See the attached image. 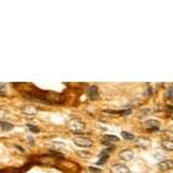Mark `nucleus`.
<instances>
[{
  "mask_svg": "<svg viewBox=\"0 0 173 173\" xmlns=\"http://www.w3.org/2000/svg\"><path fill=\"white\" fill-rule=\"evenodd\" d=\"M73 142H74L75 145L80 147V148H90V147H93V144H94L93 140H90L89 137H83V136L74 137Z\"/></svg>",
  "mask_w": 173,
  "mask_h": 173,
  "instance_id": "nucleus-2",
  "label": "nucleus"
},
{
  "mask_svg": "<svg viewBox=\"0 0 173 173\" xmlns=\"http://www.w3.org/2000/svg\"><path fill=\"white\" fill-rule=\"evenodd\" d=\"M7 93V85L5 83H0V95H4Z\"/></svg>",
  "mask_w": 173,
  "mask_h": 173,
  "instance_id": "nucleus-16",
  "label": "nucleus"
},
{
  "mask_svg": "<svg viewBox=\"0 0 173 173\" xmlns=\"http://www.w3.org/2000/svg\"><path fill=\"white\" fill-rule=\"evenodd\" d=\"M166 98H168V99H172V98H173V88H172V86L166 91Z\"/></svg>",
  "mask_w": 173,
  "mask_h": 173,
  "instance_id": "nucleus-18",
  "label": "nucleus"
},
{
  "mask_svg": "<svg viewBox=\"0 0 173 173\" xmlns=\"http://www.w3.org/2000/svg\"><path fill=\"white\" fill-rule=\"evenodd\" d=\"M119 141V137L114 136V135H104L103 136V144L105 145H109L113 142H118Z\"/></svg>",
  "mask_w": 173,
  "mask_h": 173,
  "instance_id": "nucleus-10",
  "label": "nucleus"
},
{
  "mask_svg": "<svg viewBox=\"0 0 173 173\" xmlns=\"http://www.w3.org/2000/svg\"><path fill=\"white\" fill-rule=\"evenodd\" d=\"M136 143H137L139 147H141L143 149H147V148H149L151 145V140L148 139V137H139L136 140Z\"/></svg>",
  "mask_w": 173,
  "mask_h": 173,
  "instance_id": "nucleus-9",
  "label": "nucleus"
},
{
  "mask_svg": "<svg viewBox=\"0 0 173 173\" xmlns=\"http://www.w3.org/2000/svg\"><path fill=\"white\" fill-rule=\"evenodd\" d=\"M76 152H77V155H78L80 157H83V158L90 157V152H89V151H76Z\"/></svg>",
  "mask_w": 173,
  "mask_h": 173,
  "instance_id": "nucleus-15",
  "label": "nucleus"
},
{
  "mask_svg": "<svg viewBox=\"0 0 173 173\" xmlns=\"http://www.w3.org/2000/svg\"><path fill=\"white\" fill-rule=\"evenodd\" d=\"M132 113V110L129 109V110H125V111H119L118 112V114H121V116H129Z\"/></svg>",
  "mask_w": 173,
  "mask_h": 173,
  "instance_id": "nucleus-19",
  "label": "nucleus"
},
{
  "mask_svg": "<svg viewBox=\"0 0 173 173\" xmlns=\"http://www.w3.org/2000/svg\"><path fill=\"white\" fill-rule=\"evenodd\" d=\"M0 128H1L4 132H8V130H12L14 128V125L11 124V122H8V121L1 120V121H0Z\"/></svg>",
  "mask_w": 173,
  "mask_h": 173,
  "instance_id": "nucleus-11",
  "label": "nucleus"
},
{
  "mask_svg": "<svg viewBox=\"0 0 173 173\" xmlns=\"http://www.w3.org/2000/svg\"><path fill=\"white\" fill-rule=\"evenodd\" d=\"M162 147L167 150V151H173V141L172 140H163L162 141Z\"/></svg>",
  "mask_w": 173,
  "mask_h": 173,
  "instance_id": "nucleus-12",
  "label": "nucleus"
},
{
  "mask_svg": "<svg viewBox=\"0 0 173 173\" xmlns=\"http://www.w3.org/2000/svg\"><path fill=\"white\" fill-rule=\"evenodd\" d=\"M148 114H150V110H148V109H144V110H141V111H139L136 117H137L139 119H143V118H145Z\"/></svg>",
  "mask_w": 173,
  "mask_h": 173,
  "instance_id": "nucleus-13",
  "label": "nucleus"
},
{
  "mask_svg": "<svg viewBox=\"0 0 173 173\" xmlns=\"http://www.w3.org/2000/svg\"><path fill=\"white\" fill-rule=\"evenodd\" d=\"M67 127H68V129H69L70 132H73V133H80V132H82V130L85 128V125H84V122H82V121L78 120V119H72V120L67 124Z\"/></svg>",
  "mask_w": 173,
  "mask_h": 173,
  "instance_id": "nucleus-1",
  "label": "nucleus"
},
{
  "mask_svg": "<svg viewBox=\"0 0 173 173\" xmlns=\"http://www.w3.org/2000/svg\"><path fill=\"white\" fill-rule=\"evenodd\" d=\"M159 125H160V122H159V121L151 119V120H148V121H145V124H144V127H145L148 130L155 132V130H157V129L159 128Z\"/></svg>",
  "mask_w": 173,
  "mask_h": 173,
  "instance_id": "nucleus-8",
  "label": "nucleus"
},
{
  "mask_svg": "<svg viewBox=\"0 0 173 173\" xmlns=\"http://www.w3.org/2000/svg\"><path fill=\"white\" fill-rule=\"evenodd\" d=\"M107 159H109V156H103V157L97 162V165H104Z\"/></svg>",
  "mask_w": 173,
  "mask_h": 173,
  "instance_id": "nucleus-17",
  "label": "nucleus"
},
{
  "mask_svg": "<svg viewBox=\"0 0 173 173\" xmlns=\"http://www.w3.org/2000/svg\"><path fill=\"white\" fill-rule=\"evenodd\" d=\"M89 171L93 172V173H102V171L99 168H96V167H93V166L89 167Z\"/></svg>",
  "mask_w": 173,
  "mask_h": 173,
  "instance_id": "nucleus-21",
  "label": "nucleus"
},
{
  "mask_svg": "<svg viewBox=\"0 0 173 173\" xmlns=\"http://www.w3.org/2000/svg\"><path fill=\"white\" fill-rule=\"evenodd\" d=\"M157 166L160 171H168V170L173 168V160L172 159H163L158 163Z\"/></svg>",
  "mask_w": 173,
  "mask_h": 173,
  "instance_id": "nucleus-4",
  "label": "nucleus"
},
{
  "mask_svg": "<svg viewBox=\"0 0 173 173\" xmlns=\"http://www.w3.org/2000/svg\"><path fill=\"white\" fill-rule=\"evenodd\" d=\"M22 112H23L26 116L34 117V116H36V114H37L38 110H37V107H36V106H34V105H24V106L22 107Z\"/></svg>",
  "mask_w": 173,
  "mask_h": 173,
  "instance_id": "nucleus-6",
  "label": "nucleus"
},
{
  "mask_svg": "<svg viewBox=\"0 0 173 173\" xmlns=\"http://www.w3.org/2000/svg\"><path fill=\"white\" fill-rule=\"evenodd\" d=\"M121 136L125 139V140H129V141H132V140H134L135 139V136H134V134H132V133H128V132H121Z\"/></svg>",
  "mask_w": 173,
  "mask_h": 173,
  "instance_id": "nucleus-14",
  "label": "nucleus"
},
{
  "mask_svg": "<svg viewBox=\"0 0 173 173\" xmlns=\"http://www.w3.org/2000/svg\"><path fill=\"white\" fill-rule=\"evenodd\" d=\"M111 173H130L129 168L124 164H116L110 168Z\"/></svg>",
  "mask_w": 173,
  "mask_h": 173,
  "instance_id": "nucleus-3",
  "label": "nucleus"
},
{
  "mask_svg": "<svg viewBox=\"0 0 173 173\" xmlns=\"http://www.w3.org/2000/svg\"><path fill=\"white\" fill-rule=\"evenodd\" d=\"M165 110L168 111V112H173V106H166Z\"/></svg>",
  "mask_w": 173,
  "mask_h": 173,
  "instance_id": "nucleus-22",
  "label": "nucleus"
},
{
  "mask_svg": "<svg viewBox=\"0 0 173 173\" xmlns=\"http://www.w3.org/2000/svg\"><path fill=\"white\" fill-rule=\"evenodd\" d=\"M86 94H88V97L93 101L97 99L99 97V91H98V88L96 85H91L88 88V90H86Z\"/></svg>",
  "mask_w": 173,
  "mask_h": 173,
  "instance_id": "nucleus-5",
  "label": "nucleus"
},
{
  "mask_svg": "<svg viewBox=\"0 0 173 173\" xmlns=\"http://www.w3.org/2000/svg\"><path fill=\"white\" fill-rule=\"evenodd\" d=\"M27 126H28V128H29L32 133H37V132H39V129H38L37 127H34L32 125H27Z\"/></svg>",
  "mask_w": 173,
  "mask_h": 173,
  "instance_id": "nucleus-20",
  "label": "nucleus"
},
{
  "mask_svg": "<svg viewBox=\"0 0 173 173\" xmlns=\"http://www.w3.org/2000/svg\"><path fill=\"white\" fill-rule=\"evenodd\" d=\"M119 156H120V158H121L122 160L129 162V160H132V159L134 158V152H133L130 149H124V150L120 151Z\"/></svg>",
  "mask_w": 173,
  "mask_h": 173,
  "instance_id": "nucleus-7",
  "label": "nucleus"
}]
</instances>
